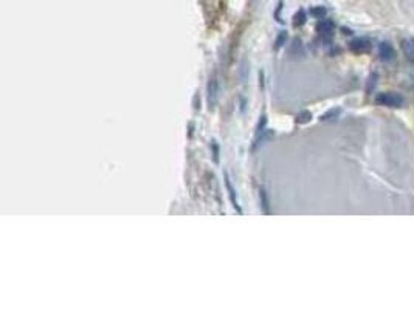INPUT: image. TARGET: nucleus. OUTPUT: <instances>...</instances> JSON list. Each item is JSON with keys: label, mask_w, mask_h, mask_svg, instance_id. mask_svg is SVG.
Here are the masks:
<instances>
[{"label": "nucleus", "mask_w": 414, "mask_h": 310, "mask_svg": "<svg viewBox=\"0 0 414 310\" xmlns=\"http://www.w3.org/2000/svg\"><path fill=\"white\" fill-rule=\"evenodd\" d=\"M307 21V16H306V11L304 10H300L296 14L293 16V27H302V25L306 23Z\"/></svg>", "instance_id": "obj_10"}, {"label": "nucleus", "mask_w": 414, "mask_h": 310, "mask_svg": "<svg viewBox=\"0 0 414 310\" xmlns=\"http://www.w3.org/2000/svg\"><path fill=\"white\" fill-rule=\"evenodd\" d=\"M379 56L382 61L391 62L395 59V50L389 42H380L379 43Z\"/></svg>", "instance_id": "obj_4"}, {"label": "nucleus", "mask_w": 414, "mask_h": 310, "mask_svg": "<svg viewBox=\"0 0 414 310\" xmlns=\"http://www.w3.org/2000/svg\"><path fill=\"white\" fill-rule=\"evenodd\" d=\"M402 50H404L405 58L410 62H414V37H406L402 41Z\"/></svg>", "instance_id": "obj_7"}, {"label": "nucleus", "mask_w": 414, "mask_h": 310, "mask_svg": "<svg viewBox=\"0 0 414 310\" xmlns=\"http://www.w3.org/2000/svg\"><path fill=\"white\" fill-rule=\"evenodd\" d=\"M193 129H194V124L189 123V138L193 136Z\"/></svg>", "instance_id": "obj_18"}, {"label": "nucleus", "mask_w": 414, "mask_h": 310, "mask_svg": "<svg viewBox=\"0 0 414 310\" xmlns=\"http://www.w3.org/2000/svg\"><path fill=\"white\" fill-rule=\"evenodd\" d=\"M340 112H342V110H340L338 107L327 110L324 115H321V121H333V120H337L338 115H340Z\"/></svg>", "instance_id": "obj_12"}, {"label": "nucleus", "mask_w": 414, "mask_h": 310, "mask_svg": "<svg viewBox=\"0 0 414 310\" xmlns=\"http://www.w3.org/2000/svg\"><path fill=\"white\" fill-rule=\"evenodd\" d=\"M211 149H213V160H214V163L218 165L219 163V145H218V141H211Z\"/></svg>", "instance_id": "obj_16"}, {"label": "nucleus", "mask_w": 414, "mask_h": 310, "mask_svg": "<svg viewBox=\"0 0 414 310\" xmlns=\"http://www.w3.org/2000/svg\"><path fill=\"white\" fill-rule=\"evenodd\" d=\"M265 126H267V116L262 115V116H261V120H259V123H258V127H256V135H255V136L261 135V134L264 132V130H265Z\"/></svg>", "instance_id": "obj_15"}, {"label": "nucleus", "mask_w": 414, "mask_h": 310, "mask_svg": "<svg viewBox=\"0 0 414 310\" xmlns=\"http://www.w3.org/2000/svg\"><path fill=\"white\" fill-rule=\"evenodd\" d=\"M311 120H312V114H311V112H307V110L300 112V114L296 115V118H295V121L298 124H307V123H311Z\"/></svg>", "instance_id": "obj_11"}, {"label": "nucleus", "mask_w": 414, "mask_h": 310, "mask_svg": "<svg viewBox=\"0 0 414 310\" xmlns=\"http://www.w3.org/2000/svg\"><path fill=\"white\" fill-rule=\"evenodd\" d=\"M349 48L354 53H368L373 48V43H371L368 37H357V39L351 41Z\"/></svg>", "instance_id": "obj_3"}, {"label": "nucleus", "mask_w": 414, "mask_h": 310, "mask_svg": "<svg viewBox=\"0 0 414 310\" xmlns=\"http://www.w3.org/2000/svg\"><path fill=\"white\" fill-rule=\"evenodd\" d=\"M311 14L317 19H323L326 16V8H323V6H315V8L311 10Z\"/></svg>", "instance_id": "obj_14"}, {"label": "nucleus", "mask_w": 414, "mask_h": 310, "mask_svg": "<svg viewBox=\"0 0 414 310\" xmlns=\"http://www.w3.org/2000/svg\"><path fill=\"white\" fill-rule=\"evenodd\" d=\"M273 135H275L273 130H267V129H265L261 135L255 136V145H253V151H256V149H258L259 146H262L264 143L267 141V140H270Z\"/></svg>", "instance_id": "obj_8"}, {"label": "nucleus", "mask_w": 414, "mask_h": 310, "mask_svg": "<svg viewBox=\"0 0 414 310\" xmlns=\"http://www.w3.org/2000/svg\"><path fill=\"white\" fill-rule=\"evenodd\" d=\"M286 41H287V31H281V33L278 34L276 41H275V48L280 50L284 45V43H286Z\"/></svg>", "instance_id": "obj_13"}, {"label": "nucleus", "mask_w": 414, "mask_h": 310, "mask_svg": "<svg viewBox=\"0 0 414 310\" xmlns=\"http://www.w3.org/2000/svg\"><path fill=\"white\" fill-rule=\"evenodd\" d=\"M225 186H227L228 197H230V200H231L233 208L238 211V214H242V209H240V207H239V202H238V197H236V191H234L233 185H231V182H230V177H228L227 174H225Z\"/></svg>", "instance_id": "obj_6"}, {"label": "nucleus", "mask_w": 414, "mask_h": 310, "mask_svg": "<svg viewBox=\"0 0 414 310\" xmlns=\"http://www.w3.org/2000/svg\"><path fill=\"white\" fill-rule=\"evenodd\" d=\"M317 30L320 31V34H321V36L326 37V39H329V37L333 34V30H335V25H333V22L329 21V19H323V21H321V22L318 23Z\"/></svg>", "instance_id": "obj_5"}, {"label": "nucleus", "mask_w": 414, "mask_h": 310, "mask_svg": "<svg viewBox=\"0 0 414 310\" xmlns=\"http://www.w3.org/2000/svg\"><path fill=\"white\" fill-rule=\"evenodd\" d=\"M193 104H194V109H200V98L199 95H194V99H193Z\"/></svg>", "instance_id": "obj_17"}, {"label": "nucleus", "mask_w": 414, "mask_h": 310, "mask_svg": "<svg viewBox=\"0 0 414 310\" xmlns=\"http://www.w3.org/2000/svg\"><path fill=\"white\" fill-rule=\"evenodd\" d=\"M375 103L383 107H391V109H399L404 105L405 99L402 95L395 92H382L375 96Z\"/></svg>", "instance_id": "obj_1"}, {"label": "nucleus", "mask_w": 414, "mask_h": 310, "mask_svg": "<svg viewBox=\"0 0 414 310\" xmlns=\"http://www.w3.org/2000/svg\"><path fill=\"white\" fill-rule=\"evenodd\" d=\"M207 93H208V105L209 109H214L218 105V98H219V81L216 74H213L208 81L207 85Z\"/></svg>", "instance_id": "obj_2"}, {"label": "nucleus", "mask_w": 414, "mask_h": 310, "mask_svg": "<svg viewBox=\"0 0 414 310\" xmlns=\"http://www.w3.org/2000/svg\"><path fill=\"white\" fill-rule=\"evenodd\" d=\"M259 200H261V207L264 214H270V202H269V196L265 192L264 188H259Z\"/></svg>", "instance_id": "obj_9"}]
</instances>
